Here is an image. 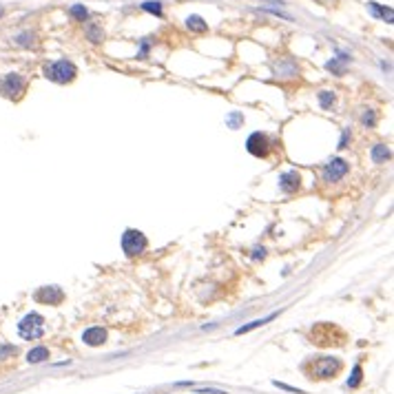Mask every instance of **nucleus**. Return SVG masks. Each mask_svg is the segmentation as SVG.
Here are the masks:
<instances>
[{
  "mask_svg": "<svg viewBox=\"0 0 394 394\" xmlns=\"http://www.w3.org/2000/svg\"><path fill=\"white\" fill-rule=\"evenodd\" d=\"M7 354H16V348L14 346H0V359L7 357Z\"/></svg>",
  "mask_w": 394,
  "mask_h": 394,
  "instance_id": "a878e982",
  "label": "nucleus"
},
{
  "mask_svg": "<svg viewBox=\"0 0 394 394\" xmlns=\"http://www.w3.org/2000/svg\"><path fill=\"white\" fill-rule=\"evenodd\" d=\"M18 335L22 339L27 341H33V339H40L44 335V317L38 312H29L20 319L18 324Z\"/></svg>",
  "mask_w": 394,
  "mask_h": 394,
  "instance_id": "20e7f679",
  "label": "nucleus"
},
{
  "mask_svg": "<svg viewBox=\"0 0 394 394\" xmlns=\"http://www.w3.org/2000/svg\"><path fill=\"white\" fill-rule=\"evenodd\" d=\"M33 299L38 303H44V306H60L64 301V292L58 286H44L33 295Z\"/></svg>",
  "mask_w": 394,
  "mask_h": 394,
  "instance_id": "0eeeda50",
  "label": "nucleus"
},
{
  "mask_svg": "<svg viewBox=\"0 0 394 394\" xmlns=\"http://www.w3.org/2000/svg\"><path fill=\"white\" fill-rule=\"evenodd\" d=\"M82 341H85L87 346H91V348L102 346V343L107 341V330H104V328H98V326H93V328L85 330V335H82Z\"/></svg>",
  "mask_w": 394,
  "mask_h": 394,
  "instance_id": "9d476101",
  "label": "nucleus"
},
{
  "mask_svg": "<svg viewBox=\"0 0 394 394\" xmlns=\"http://www.w3.org/2000/svg\"><path fill=\"white\" fill-rule=\"evenodd\" d=\"M319 102H321V107H324V109H330L332 104H335V93H332V91H321L319 93Z\"/></svg>",
  "mask_w": 394,
  "mask_h": 394,
  "instance_id": "412c9836",
  "label": "nucleus"
},
{
  "mask_svg": "<svg viewBox=\"0 0 394 394\" xmlns=\"http://www.w3.org/2000/svg\"><path fill=\"white\" fill-rule=\"evenodd\" d=\"M186 27H188L191 31H199V33L208 29V25L204 22V18H202V16H197V14L188 16V18H186Z\"/></svg>",
  "mask_w": 394,
  "mask_h": 394,
  "instance_id": "4468645a",
  "label": "nucleus"
},
{
  "mask_svg": "<svg viewBox=\"0 0 394 394\" xmlns=\"http://www.w3.org/2000/svg\"><path fill=\"white\" fill-rule=\"evenodd\" d=\"M199 394H228V392H224V390H199Z\"/></svg>",
  "mask_w": 394,
  "mask_h": 394,
  "instance_id": "cd10ccee",
  "label": "nucleus"
},
{
  "mask_svg": "<svg viewBox=\"0 0 394 394\" xmlns=\"http://www.w3.org/2000/svg\"><path fill=\"white\" fill-rule=\"evenodd\" d=\"M87 38H89L91 42H102V40H104L102 27H100V25H89V27H87Z\"/></svg>",
  "mask_w": 394,
  "mask_h": 394,
  "instance_id": "dca6fc26",
  "label": "nucleus"
},
{
  "mask_svg": "<svg viewBox=\"0 0 394 394\" xmlns=\"http://www.w3.org/2000/svg\"><path fill=\"white\" fill-rule=\"evenodd\" d=\"M246 148L248 153L255 155V157H266V155L270 153V142H268V135L266 133H253L251 137H248L246 142Z\"/></svg>",
  "mask_w": 394,
  "mask_h": 394,
  "instance_id": "6e6552de",
  "label": "nucleus"
},
{
  "mask_svg": "<svg viewBox=\"0 0 394 394\" xmlns=\"http://www.w3.org/2000/svg\"><path fill=\"white\" fill-rule=\"evenodd\" d=\"M341 62H348V55L343 53L339 60H330L328 64H326V69H330V71H335V73H343V64Z\"/></svg>",
  "mask_w": 394,
  "mask_h": 394,
  "instance_id": "aec40b11",
  "label": "nucleus"
},
{
  "mask_svg": "<svg viewBox=\"0 0 394 394\" xmlns=\"http://www.w3.org/2000/svg\"><path fill=\"white\" fill-rule=\"evenodd\" d=\"M387 157H390V148H387L385 144H376V146H372V160L376 164L385 162Z\"/></svg>",
  "mask_w": 394,
  "mask_h": 394,
  "instance_id": "2eb2a0df",
  "label": "nucleus"
},
{
  "mask_svg": "<svg viewBox=\"0 0 394 394\" xmlns=\"http://www.w3.org/2000/svg\"><path fill=\"white\" fill-rule=\"evenodd\" d=\"M146 246H148V240L142 230H135V228L124 230V235H122V251L126 253V257H137V255H142L146 251Z\"/></svg>",
  "mask_w": 394,
  "mask_h": 394,
  "instance_id": "39448f33",
  "label": "nucleus"
},
{
  "mask_svg": "<svg viewBox=\"0 0 394 394\" xmlns=\"http://www.w3.org/2000/svg\"><path fill=\"white\" fill-rule=\"evenodd\" d=\"M341 370H343V363L337 357H319V359L303 363V372L308 374V379H314V381L335 379Z\"/></svg>",
  "mask_w": 394,
  "mask_h": 394,
  "instance_id": "f257e3e1",
  "label": "nucleus"
},
{
  "mask_svg": "<svg viewBox=\"0 0 394 394\" xmlns=\"http://www.w3.org/2000/svg\"><path fill=\"white\" fill-rule=\"evenodd\" d=\"M148 49H151V42H148V38H146V40H142V47H140V53H137V58H144V55L148 53Z\"/></svg>",
  "mask_w": 394,
  "mask_h": 394,
  "instance_id": "393cba45",
  "label": "nucleus"
},
{
  "mask_svg": "<svg viewBox=\"0 0 394 394\" xmlns=\"http://www.w3.org/2000/svg\"><path fill=\"white\" fill-rule=\"evenodd\" d=\"M264 248H262V251H259V248H257V251H255V259H259V257H264Z\"/></svg>",
  "mask_w": 394,
  "mask_h": 394,
  "instance_id": "c85d7f7f",
  "label": "nucleus"
},
{
  "mask_svg": "<svg viewBox=\"0 0 394 394\" xmlns=\"http://www.w3.org/2000/svg\"><path fill=\"white\" fill-rule=\"evenodd\" d=\"M25 89H27V85H25L20 73H7L3 77V82H0V93L11 98V100H18L22 93H25Z\"/></svg>",
  "mask_w": 394,
  "mask_h": 394,
  "instance_id": "423d86ee",
  "label": "nucleus"
},
{
  "mask_svg": "<svg viewBox=\"0 0 394 394\" xmlns=\"http://www.w3.org/2000/svg\"><path fill=\"white\" fill-rule=\"evenodd\" d=\"M361 381H363L361 365H354V368H352V376L348 379V387H359V385H361Z\"/></svg>",
  "mask_w": 394,
  "mask_h": 394,
  "instance_id": "6ab92c4d",
  "label": "nucleus"
},
{
  "mask_svg": "<svg viewBox=\"0 0 394 394\" xmlns=\"http://www.w3.org/2000/svg\"><path fill=\"white\" fill-rule=\"evenodd\" d=\"M69 14L73 16L75 20H80V22H85L89 18V9L85 7V5H71V9H69Z\"/></svg>",
  "mask_w": 394,
  "mask_h": 394,
  "instance_id": "a211bd4d",
  "label": "nucleus"
},
{
  "mask_svg": "<svg viewBox=\"0 0 394 394\" xmlns=\"http://www.w3.org/2000/svg\"><path fill=\"white\" fill-rule=\"evenodd\" d=\"M270 3H279L281 5V0H270Z\"/></svg>",
  "mask_w": 394,
  "mask_h": 394,
  "instance_id": "7c9ffc66",
  "label": "nucleus"
},
{
  "mask_svg": "<svg viewBox=\"0 0 394 394\" xmlns=\"http://www.w3.org/2000/svg\"><path fill=\"white\" fill-rule=\"evenodd\" d=\"M3 14H5V9H3V7H0V18H3Z\"/></svg>",
  "mask_w": 394,
  "mask_h": 394,
  "instance_id": "c756f323",
  "label": "nucleus"
},
{
  "mask_svg": "<svg viewBox=\"0 0 394 394\" xmlns=\"http://www.w3.org/2000/svg\"><path fill=\"white\" fill-rule=\"evenodd\" d=\"M299 186H301V177H299L297 171H288L279 177V188L284 193H295L299 191Z\"/></svg>",
  "mask_w": 394,
  "mask_h": 394,
  "instance_id": "9b49d317",
  "label": "nucleus"
},
{
  "mask_svg": "<svg viewBox=\"0 0 394 394\" xmlns=\"http://www.w3.org/2000/svg\"><path fill=\"white\" fill-rule=\"evenodd\" d=\"M310 339H312L314 346H341L343 343V332L332 324H319L310 330Z\"/></svg>",
  "mask_w": 394,
  "mask_h": 394,
  "instance_id": "7ed1b4c3",
  "label": "nucleus"
},
{
  "mask_svg": "<svg viewBox=\"0 0 394 394\" xmlns=\"http://www.w3.org/2000/svg\"><path fill=\"white\" fill-rule=\"evenodd\" d=\"M42 73L47 80L58 82V85H66V82H73L77 75V69L71 60H55V62L44 64Z\"/></svg>",
  "mask_w": 394,
  "mask_h": 394,
  "instance_id": "f03ea898",
  "label": "nucleus"
},
{
  "mask_svg": "<svg viewBox=\"0 0 394 394\" xmlns=\"http://www.w3.org/2000/svg\"><path fill=\"white\" fill-rule=\"evenodd\" d=\"M16 44H20V47H31L33 33H20V36H16Z\"/></svg>",
  "mask_w": 394,
  "mask_h": 394,
  "instance_id": "5701e85b",
  "label": "nucleus"
},
{
  "mask_svg": "<svg viewBox=\"0 0 394 394\" xmlns=\"http://www.w3.org/2000/svg\"><path fill=\"white\" fill-rule=\"evenodd\" d=\"M273 383L277 387H281V390H288V392H297V394H303L301 390H297V387H290V385H286V383H279V381H273Z\"/></svg>",
  "mask_w": 394,
  "mask_h": 394,
  "instance_id": "bb28decb",
  "label": "nucleus"
},
{
  "mask_svg": "<svg viewBox=\"0 0 394 394\" xmlns=\"http://www.w3.org/2000/svg\"><path fill=\"white\" fill-rule=\"evenodd\" d=\"M361 120H363V124H365V126H370V129H372V126L376 124V115H374V111H370V109H368V111L363 113V118H361Z\"/></svg>",
  "mask_w": 394,
  "mask_h": 394,
  "instance_id": "b1692460",
  "label": "nucleus"
},
{
  "mask_svg": "<svg viewBox=\"0 0 394 394\" xmlns=\"http://www.w3.org/2000/svg\"><path fill=\"white\" fill-rule=\"evenodd\" d=\"M47 359H49V350L44 346H38V348L27 352V361L29 363H42V361H47Z\"/></svg>",
  "mask_w": 394,
  "mask_h": 394,
  "instance_id": "ddd939ff",
  "label": "nucleus"
},
{
  "mask_svg": "<svg viewBox=\"0 0 394 394\" xmlns=\"http://www.w3.org/2000/svg\"><path fill=\"white\" fill-rule=\"evenodd\" d=\"M346 173H348V162L341 157H335L324 166V182H339Z\"/></svg>",
  "mask_w": 394,
  "mask_h": 394,
  "instance_id": "1a4fd4ad",
  "label": "nucleus"
},
{
  "mask_svg": "<svg viewBox=\"0 0 394 394\" xmlns=\"http://www.w3.org/2000/svg\"><path fill=\"white\" fill-rule=\"evenodd\" d=\"M273 317H275V314H268L266 319H257V321H253V324H248V326H242V328L237 330V335H244V332H248V330H253V328H259V326H264L266 321H270Z\"/></svg>",
  "mask_w": 394,
  "mask_h": 394,
  "instance_id": "4be33fe9",
  "label": "nucleus"
},
{
  "mask_svg": "<svg viewBox=\"0 0 394 394\" xmlns=\"http://www.w3.org/2000/svg\"><path fill=\"white\" fill-rule=\"evenodd\" d=\"M140 7L146 11V14H153V16H162V3H160V0H146V3H142Z\"/></svg>",
  "mask_w": 394,
  "mask_h": 394,
  "instance_id": "f3484780",
  "label": "nucleus"
},
{
  "mask_svg": "<svg viewBox=\"0 0 394 394\" xmlns=\"http://www.w3.org/2000/svg\"><path fill=\"white\" fill-rule=\"evenodd\" d=\"M368 9H370V14H372L374 18H381V20H385L387 25H392V20H394V11H392V7H383V5L368 3Z\"/></svg>",
  "mask_w": 394,
  "mask_h": 394,
  "instance_id": "f8f14e48",
  "label": "nucleus"
}]
</instances>
